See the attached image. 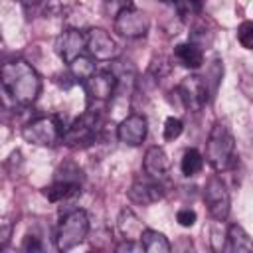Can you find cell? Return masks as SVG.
I'll return each mask as SVG.
<instances>
[{
	"label": "cell",
	"mask_w": 253,
	"mask_h": 253,
	"mask_svg": "<svg viewBox=\"0 0 253 253\" xmlns=\"http://www.w3.org/2000/svg\"><path fill=\"white\" fill-rule=\"evenodd\" d=\"M0 85L20 107L32 105L42 91L38 71L24 59H12L0 67Z\"/></svg>",
	"instance_id": "1"
},
{
	"label": "cell",
	"mask_w": 253,
	"mask_h": 253,
	"mask_svg": "<svg viewBox=\"0 0 253 253\" xmlns=\"http://www.w3.org/2000/svg\"><path fill=\"white\" fill-rule=\"evenodd\" d=\"M235 152V140L227 126L213 125L206 142V160L213 170H225L233 162Z\"/></svg>",
	"instance_id": "2"
},
{
	"label": "cell",
	"mask_w": 253,
	"mask_h": 253,
	"mask_svg": "<svg viewBox=\"0 0 253 253\" xmlns=\"http://www.w3.org/2000/svg\"><path fill=\"white\" fill-rule=\"evenodd\" d=\"M103 130V123H101V113L87 109L79 119H75L65 130L61 140L67 146H89L97 140L99 132Z\"/></svg>",
	"instance_id": "3"
},
{
	"label": "cell",
	"mask_w": 253,
	"mask_h": 253,
	"mask_svg": "<svg viewBox=\"0 0 253 253\" xmlns=\"http://www.w3.org/2000/svg\"><path fill=\"white\" fill-rule=\"evenodd\" d=\"M89 233V217L83 210H71L67 211L59 225H57V233H55V245L59 251H69L73 247H77Z\"/></svg>",
	"instance_id": "4"
},
{
	"label": "cell",
	"mask_w": 253,
	"mask_h": 253,
	"mask_svg": "<svg viewBox=\"0 0 253 253\" xmlns=\"http://www.w3.org/2000/svg\"><path fill=\"white\" fill-rule=\"evenodd\" d=\"M63 123L59 117H40L30 121L24 128H22V136L26 142L36 144V146H53L61 140L63 136Z\"/></svg>",
	"instance_id": "5"
},
{
	"label": "cell",
	"mask_w": 253,
	"mask_h": 253,
	"mask_svg": "<svg viewBox=\"0 0 253 253\" xmlns=\"http://www.w3.org/2000/svg\"><path fill=\"white\" fill-rule=\"evenodd\" d=\"M204 202L208 206L210 215L215 221H225L231 210V198H229V190L225 186V182L219 176H211L208 178L206 186H204Z\"/></svg>",
	"instance_id": "6"
},
{
	"label": "cell",
	"mask_w": 253,
	"mask_h": 253,
	"mask_svg": "<svg viewBox=\"0 0 253 253\" xmlns=\"http://www.w3.org/2000/svg\"><path fill=\"white\" fill-rule=\"evenodd\" d=\"M148 28H150L148 16L134 6L121 8L115 16V32L126 40H136V38L146 36Z\"/></svg>",
	"instance_id": "7"
},
{
	"label": "cell",
	"mask_w": 253,
	"mask_h": 253,
	"mask_svg": "<svg viewBox=\"0 0 253 253\" xmlns=\"http://www.w3.org/2000/svg\"><path fill=\"white\" fill-rule=\"evenodd\" d=\"M85 49L97 61H113L121 53V47L115 38L103 28H91L85 34Z\"/></svg>",
	"instance_id": "8"
},
{
	"label": "cell",
	"mask_w": 253,
	"mask_h": 253,
	"mask_svg": "<svg viewBox=\"0 0 253 253\" xmlns=\"http://www.w3.org/2000/svg\"><path fill=\"white\" fill-rule=\"evenodd\" d=\"M83 83V89L85 93L89 95L91 101H97V103H107L113 99V95L117 93L119 89V83H117V75L111 71V69H105V71H95L91 77H87Z\"/></svg>",
	"instance_id": "9"
},
{
	"label": "cell",
	"mask_w": 253,
	"mask_h": 253,
	"mask_svg": "<svg viewBox=\"0 0 253 253\" xmlns=\"http://www.w3.org/2000/svg\"><path fill=\"white\" fill-rule=\"evenodd\" d=\"M176 91H178L184 107H188L190 111H200L210 101V89H208L204 77H200V75L184 77L180 81V85L176 87Z\"/></svg>",
	"instance_id": "10"
},
{
	"label": "cell",
	"mask_w": 253,
	"mask_h": 253,
	"mask_svg": "<svg viewBox=\"0 0 253 253\" xmlns=\"http://www.w3.org/2000/svg\"><path fill=\"white\" fill-rule=\"evenodd\" d=\"M146 132H148V123L142 115L136 113L125 117L117 126V138L126 146H140L146 138Z\"/></svg>",
	"instance_id": "11"
},
{
	"label": "cell",
	"mask_w": 253,
	"mask_h": 253,
	"mask_svg": "<svg viewBox=\"0 0 253 253\" xmlns=\"http://www.w3.org/2000/svg\"><path fill=\"white\" fill-rule=\"evenodd\" d=\"M126 196L130 202H134L138 206H150V204H156L158 200H162L164 188H162V182L146 176V178L134 180L130 184V188L126 190Z\"/></svg>",
	"instance_id": "12"
},
{
	"label": "cell",
	"mask_w": 253,
	"mask_h": 253,
	"mask_svg": "<svg viewBox=\"0 0 253 253\" xmlns=\"http://www.w3.org/2000/svg\"><path fill=\"white\" fill-rule=\"evenodd\" d=\"M55 51L65 63H71L85 51V34L79 30H65L55 40Z\"/></svg>",
	"instance_id": "13"
},
{
	"label": "cell",
	"mask_w": 253,
	"mask_h": 253,
	"mask_svg": "<svg viewBox=\"0 0 253 253\" xmlns=\"http://www.w3.org/2000/svg\"><path fill=\"white\" fill-rule=\"evenodd\" d=\"M142 168H144V174L148 178L164 182L170 176V158H168L166 150L160 146H150L144 154Z\"/></svg>",
	"instance_id": "14"
},
{
	"label": "cell",
	"mask_w": 253,
	"mask_h": 253,
	"mask_svg": "<svg viewBox=\"0 0 253 253\" xmlns=\"http://www.w3.org/2000/svg\"><path fill=\"white\" fill-rule=\"evenodd\" d=\"M144 223L140 221V217L130 210V208H123L119 211V217H117V231L123 239L126 241H138L142 231H144Z\"/></svg>",
	"instance_id": "15"
},
{
	"label": "cell",
	"mask_w": 253,
	"mask_h": 253,
	"mask_svg": "<svg viewBox=\"0 0 253 253\" xmlns=\"http://www.w3.org/2000/svg\"><path fill=\"white\" fill-rule=\"evenodd\" d=\"M227 245L225 249L231 251V253H249L253 249V241L249 237V233L239 225V223H231L227 227Z\"/></svg>",
	"instance_id": "16"
},
{
	"label": "cell",
	"mask_w": 253,
	"mask_h": 253,
	"mask_svg": "<svg viewBox=\"0 0 253 253\" xmlns=\"http://www.w3.org/2000/svg\"><path fill=\"white\" fill-rule=\"evenodd\" d=\"M174 55L176 59L184 65V67H190V69H198L202 63H204V49L198 47L196 43L188 42V43H178L176 49H174Z\"/></svg>",
	"instance_id": "17"
},
{
	"label": "cell",
	"mask_w": 253,
	"mask_h": 253,
	"mask_svg": "<svg viewBox=\"0 0 253 253\" xmlns=\"http://www.w3.org/2000/svg\"><path fill=\"white\" fill-rule=\"evenodd\" d=\"M138 241L142 245V251H146V253H168L172 249V245L164 237V233H160L156 229H148V227L142 231Z\"/></svg>",
	"instance_id": "18"
},
{
	"label": "cell",
	"mask_w": 253,
	"mask_h": 253,
	"mask_svg": "<svg viewBox=\"0 0 253 253\" xmlns=\"http://www.w3.org/2000/svg\"><path fill=\"white\" fill-rule=\"evenodd\" d=\"M81 192V186L79 184H73V182H65V180H55L49 188L43 190V196L49 200V202H63L67 198H73Z\"/></svg>",
	"instance_id": "19"
},
{
	"label": "cell",
	"mask_w": 253,
	"mask_h": 253,
	"mask_svg": "<svg viewBox=\"0 0 253 253\" xmlns=\"http://www.w3.org/2000/svg\"><path fill=\"white\" fill-rule=\"evenodd\" d=\"M69 71H71V77H73V79L85 81V79L91 77L97 69H95V61H93V57L81 53L79 57H75V59L69 63Z\"/></svg>",
	"instance_id": "20"
},
{
	"label": "cell",
	"mask_w": 253,
	"mask_h": 253,
	"mask_svg": "<svg viewBox=\"0 0 253 253\" xmlns=\"http://www.w3.org/2000/svg\"><path fill=\"white\" fill-rule=\"evenodd\" d=\"M204 166V156L200 154V150L196 148H188L184 150L182 154V160H180V168H182V174L184 176H194L202 170Z\"/></svg>",
	"instance_id": "21"
},
{
	"label": "cell",
	"mask_w": 253,
	"mask_h": 253,
	"mask_svg": "<svg viewBox=\"0 0 253 253\" xmlns=\"http://www.w3.org/2000/svg\"><path fill=\"white\" fill-rule=\"evenodd\" d=\"M55 174H57L55 180H65V182H73V184H79V186H81V170H79L73 162L61 164Z\"/></svg>",
	"instance_id": "22"
},
{
	"label": "cell",
	"mask_w": 253,
	"mask_h": 253,
	"mask_svg": "<svg viewBox=\"0 0 253 253\" xmlns=\"http://www.w3.org/2000/svg\"><path fill=\"white\" fill-rule=\"evenodd\" d=\"M170 69H172L170 59L164 57V55H158V57L152 59V63H150V67H148V73H150L154 79H162V77H166V75L170 73Z\"/></svg>",
	"instance_id": "23"
},
{
	"label": "cell",
	"mask_w": 253,
	"mask_h": 253,
	"mask_svg": "<svg viewBox=\"0 0 253 253\" xmlns=\"http://www.w3.org/2000/svg\"><path fill=\"white\" fill-rule=\"evenodd\" d=\"M182 130H184V123L178 117H168L166 123H164L162 134H164L166 140H174V138H178L182 134Z\"/></svg>",
	"instance_id": "24"
},
{
	"label": "cell",
	"mask_w": 253,
	"mask_h": 253,
	"mask_svg": "<svg viewBox=\"0 0 253 253\" xmlns=\"http://www.w3.org/2000/svg\"><path fill=\"white\" fill-rule=\"evenodd\" d=\"M237 40L245 49L253 47V22H249V20L241 22V26L237 28Z\"/></svg>",
	"instance_id": "25"
},
{
	"label": "cell",
	"mask_w": 253,
	"mask_h": 253,
	"mask_svg": "<svg viewBox=\"0 0 253 253\" xmlns=\"http://www.w3.org/2000/svg\"><path fill=\"white\" fill-rule=\"evenodd\" d=\"M176 221H178L182 227H192V225L196 223V211L190 210V208H182V210H178V213H176Z\"/></svg>",
	"instance_id": "26"
},
{
	"label": "cell",
	"mask_w": 253,
	"mask_h": 253,
	"mask_svg": "<svg viewBox=\"0 0 253 253\" xmlns=\"http://www.w3.org/2000/svg\"><path fill=\"white\" fill-rule=\"evenodd\" d=\"M12 231H14V225L8 217H0V249L8 245L10 237H12Z\"/></svg>",
	"instance_id": "27"
},
{
	"label": "cell",
	"mask_w": 253,
	"mask_h": 253,
	"mask_svg": "<svg viewBox=\"0 0 253 253\" xmlns=\"http://www.w3.org/2000/svg\"><path fill=\"white\" fill-rule=\"evenodd\" d=\"M22 249H26V251H42L43 245H42V241H40L38 235H26L24 237V243H22Z\"/></svg>",
	"instance_id": "28"
},
{
	"label": "cell",
	"mask_w": 253,
	"mask_h": 253,
	"mask_svg": "<svg viewBox=\"0 0 253 253\" xmlns=\"http://www.w3.org/2000/svg\"><path fill=\"white\" fill-rule=\"evenodd\" d=\"M202 4L204 0H182V6L190 12V14H198L202 10Z\"/></svg>",
	"instance_id": "29"
},
{
	"label": "cell",
	"mask_w": 253,
	"mask_h": 253,
	"mask_svg": "<svg viewBox=\"0 0 253 253\" xmlns=\"http://www.w3.org/2000/svg\"><path fill=\"white\" fill-rule=\"evenodd\" d=\"M45 4H49L53 10H61V8H67L73 4V0H45Z\"/></svg>",
	"instance_id": "30"
},
{
	"label": "cell",
	"mask_w": 253,
	"mask_h": 253,
	"mask_svg": "<svg viewBox=\"0 0 253 253\" xmlns=\"http://www.w3.org/2000/svg\"><path fill=\"white\" fill-rule=\"evenodd\" d=\"M42 2H45V0H22V4H24L26 8H30V6H38V4H42Z\"/></svg>",
	"instance_id": "31"
},
{
	"label": "cell",
	"mask_w": 253,
	"mask_h": 253,
	"mask_svg": "<svg viewBox=\"0 0 253 253\" xmlns=\"http://www.w3.org/2000/svg\"><path fill=\"white\" fill-rule=\"evenodd\" d=\"M117 4H119V10L121 8H128V6H132V0H115Z\"/></svg>",
	"instance_id": "32"
},
{
	"label": "cell",
	"mask_w": 253,
	"mask_h": 253,
	"mask_svg": "<svg viewBox=\"0 0 253 253\" xmlns=\"http://www.w3.org/2000/svg\"><path fill=\"white\" fill-rule=\"evenodd\" d=\"M160 2H174V0H160Z\"/></svg>",
	"instance_id": "33"
}]
</instances>
